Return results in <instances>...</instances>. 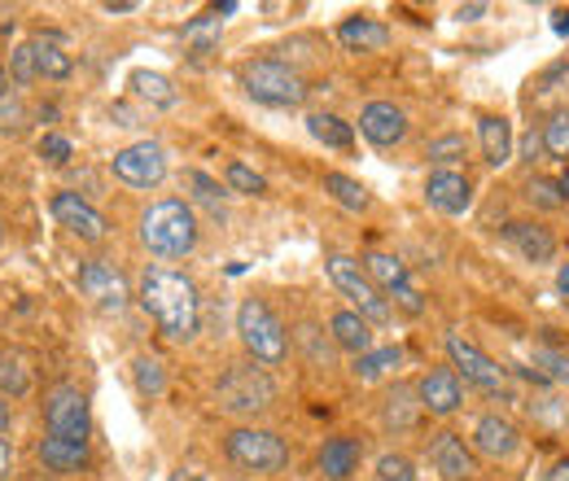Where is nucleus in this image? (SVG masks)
<instances>
[{"mask_svg": "<svg viewBox=\"0 0 569 481\" xmlns=\"http://www.w3.org/2000/svg\"><path fill=\"white\" fill-rule=\"evenodd\" d=\"M141 307L158 320L162 338H171V342H189V338H198V324H202V298H198V284H193L189 275L171 272V268H144Z\"/></svg>", "mask_w": 569, "mask_h": 481, "instance_id": "1", "label": "nucleus"}, {"mask_svg": "<svg viewBox=\"0 0 569 481\" xmlns=\"http://www.w3.org/2000/svg\"><path fill=\"white\" fill-rule=\"evenodd\" d=\"M198 214L180 198H162L141 214V245L153 259H189L198 250Z\"/></svg>", "mask_w": 569, "mask_h": 481, "instance_id": "2", "label": "nucleus"}, {"mask_svg": "<svg viewBox=\"0 0 569 481\" xmlns=\"http://www.w3.org/2000/svg\"><path fill=\"white\" fill-rule=\"evenodd\" d=\"M241 88L250 101L268 106V110H298L302 97H307V83L302 74L289 67V62H277V58H250L237 70Z\"/></svg>", "mask_w": 569, "mask_h": 481, "instance_id": "3", "label": "nucleus"}, {"mask_svg": "<svg viewBox=\"0 0 569 481\" xmlns=\"http://www.w3.org/2000/svg\"><path fill=\"white\" fill-rule=\"evenodd\" d=\"M223 451H228V460L241 473H254V478H272V473L289 469V447H284L281 433H272V429L237 424V429H228Z\"/></svg>", "mask_w": 569, "mask_h": 481, "instance_id": "4", "label": "nucleus"}, {"mask_svg": "<svg viewBox=\"0 0 569 481\" xmlns=\"http://www.w3.org/2000/svg\"><path fill=\"white\" fill-rule=\"evenodd\" d=\"M237 338L250 350L254 363L263 368H277L289 359V338H284V324L272 315V307L263 298H246L237 307Z\"/></svg>", "mask_w": 569, "mask_h": 481, "instance_id": "5", "label": "nucleus"}, {"mask_svg": "<svg viewBox=\"0 0 569 481\" xmlns=\"http://www.w3.org/2000/svg\"><path fill=\"white\" fill-rule=\"evenodd\" d=\"M214 399L228 415H259L277 403V381L268 377V368L228 363V372L214 385Z\"/></svg>", "mask_w": 569, "mask_h": 481, "instance_id": "6", "label": "nucleus"}, {"mask_svg": "<svg viewBox=\"0 0 569 481\" xmlns=\"http://www.w3.org/2000/svg\"><path fill=\"white\" fill-rule=\"evenodd\" d=\"M325 268H329L333 289L351 302V311H359L368 324H386V320H390V302L381 298V289L372 284V275L363 272L359 259H351V254H329Z\"/></svg>", "mask_w": 569, "mask_h": 481, "instance_id": "7", "label": "nucleus"}, {"mask_svg": "<svg viewBox=\"0 0 569 481\" xmlns=\"http://www.w3.org/2000/svg\"><path fill=\"white\" fill-rule=\"evenodd\" d=\"M44 429L53 438H67V442H83L88 447V433H92L88 394L79 385H53L49 399H44Z\"/></svg>", "mask_w": 569, "mask_h": 481, "instance_id": "8", "label": "nucleus"}, {"mask_svg": "<svg viewBox=\"0 0 569 481\" xmlns=\"http://www.w3.org/2000/svg\"><path fill=\"white\" fill-rule=\"evenodd\" d=\"M359 263H363V272L372 275V284L381 289V298H386V302L395 298V307H399L403 315H421V311H426V298H421V289L412 284L408 263H399L395 254H381V250L363 254Z\"/></svg>", "mask_w": 569, "mask_h": 481, "instance_id": "9", "label": "nucleus"}, {"mask_svg": "<svg viewBox=\"0 0 569 481\" xmlns=\"http://www.w3.org/2000/svg\"><path fill=\"white\" fill-rule=\"evenodd\" d=\"M110 171L128 189H158L167 180V149L158 140H137L110 158Z\"/></svg>", "mask_w": 569, "mask_h": 481, "instance_id": "10", "label": "nucleus"}, {"mask_svg": "<svg viewBox=\"0 0 569 481\" xmlns=\"http://www.w3.org/2000/svg\"><path fill=\"white\" fill-rule=\"evenodd\" d=\"M447 359H451V372H456V377H465L469 385H478V390H487V394H499V390L508 385V372L499 368L482 345L469 342L465 333H447Z\"/></svg>", "mask_w": 569, "mask_h": 481, "instance_id": "11", "label": "nucleus"}, {"mask_svg": "<svg viewBox=\"0 0 569 481\" xmlns=\"http://www.w3.org/2000/svg\"><path fill=\"white\" fill-rule=\"evenodd\" d=\"M79 293H83L97 311H106V315H123L128 302H132V289H128L123 272L110 268L106 259H88V263L79 268Z\"/></svg>", "mask_w": 569, "mask_h": 481, "instance_id": "12", "label": "nucleus"}, {"mask_svg": "<svg viewBox=\"0 0 569 481\" xmlns=\"http://www.w3.org/2000/svg\"><path fill=\"white\" fill-rule=\"evenodd\" d=\"M49 210H53V219H58V223H62L71 237L88 241V245H97V241H106V237H110V223H106V214L92 207V202H83L79 193H71V189L53 193Z\"/></svg>", "mask_w": 569, "mask_h": 481, "instance_id": "13", "label": "nucleus"}, {"mask_svg": "<svg viewBox=\"0 0 569 481\" xmlns=\"http://www.w3.org/2000/svg\"><path fill=\"white\" fill-rule=\"evenodd\" d=\"M429 464H433V473L442 481L478 478V451H473L460 433H451V429H442V433L429 438Z\"/></svg>", "mask_w": 569, "mask_h": 481, "instance_id": "14", "label": "nucleus"}, {"mask_svg": "<svg viewBox=\"0 0 569 481\" xmlns=\"http://www.w3.org/2000/svg\"><path fill=\"white\" fill-rule=\"evenodd\" d=\"M359 132H363V140H372L377 149H395L408 137V114L395 101H368L359 110Z\"/></svg>", "mask_w": 569, "mask_h": 481, "instance_id": "15", "label": "nucleus"}, {"mask_svg": "<svg viewBox=\"0 0 569 481\" xmlns=\"http://www.w3.org/2000/svg\"><path fill=\"white\" fill-rule=\"evenodd\" d=\"M478 455H487V460H512L517 455V447H521V429L508 420V415L499 412H487L478 415V424H473V442H469Z\"/></svg>", "mask_w": 569, "mask_h": 481, "instance_id": "16", "label": "nucleus"}, {"mask_svg": "<svg viewBox=\"0 0 569 481\" xmlns=\"http://www.w3.org/2000/svg\"><path fill=\"white\" fill-rule=\"evenodd\" d=\"M417 399H421L426 415H438V420L456 415L460 412V403H465L460 377H456L451 368H433V372H426V377L417 381Z\"/></svg>", "mask_w": 569, "mask_h": 481, "instance_id": "17", "label": "nucleus"}, {"mask_svg": "<svg viewBox=\"0 0 569 481\" xmlns=\"http://www.w3.org/2000/svg\"><path fill=\"white\" fill-rule=\"evenodd\" d=\"M426 202L438 214H465V210L473 207V184H469V176H460V171H429L426 180Z\"/></svg>", "mask_w": 569, "mask_h": 481, "instance_id": "18", "label": "nucleus"}, {"mask_svg": "<svg viewBox=\"0 0 569 481\" xmlns=\"http://www.w3.org/2000/svg\"><path fill=\"white\" fill-rule=\"evenodd\" d=\"M526 263H552L557 259V237L543 228V223H530V219H512V223H503V232H499Z\"/></svg>", "mask_w": 569, "mask_h": 481, "instance_id": "19", "label": "nucleus"}, {"mask_svg": "<svg viewBox=\"0 0 569 481\" xmlns=\"http://www.w3.org/2000/svg\"><path fill=\"white\" fill-rule=\"evenodd\" d=\"M359 460H363V447L347 433H338L320 447V473L329 481H351L359 473Z\"/></svg>", "mask_w": 569, "mask_h": 481, "instance_id": "20", "label": "nucleus"}, {"mask_svg": "<svg viewBox=\"0 0 569 481\" xmlns=\"http://www.w3.org/2000/svg\"><path fill=\"white\" fill-rule=\"evenodd\" d=\"M329 338L338 350H347V354H368L372 350V324L359 315V311H333V320H329Z\"/></svg>", "mask_w": 569, "mask_h": 481, "instance_id": "21", "label": "nucleus"}, {"mask_svg": "<svg viewBox=\"0 0 569 481\" xmlns=\"http://www.w3.org/2000/svg\"><path fill=\"white\" fill-rule=\"evenodd\" d=\"M421 399H417V385H395L390 394H386V408H381V424L386 429H395V433H408V429H417L421 424Z\"/></svg>", "mask_w": 569, "mask_h": 481, "instance_id": "22", "label": "nucleus"}, {"mask_svg": "<svg viewBox=\"0 0 569 481\" xmlns=\"http://www.w3.org/2000/svg\"><path fill=\"white\" fill-rule=\"evenodd\" d=\"M338 40L351 49V53H381L390 44V27L377 22V18H347L338 27Z\"/></svg>", "mask_w": 569, "mask_h": 481, "instance_id": "23", "label": "nucleus"}, {"mask_svg": "<svg viewBox=\"0 0 569 481\" xmlns=\"http://www.w3.org/2000/svg\"><path fill=\"white\" fill-rule=\"evenodd\" d=\"M40 464L49 473H83L88 469V447L49 433V438H40Z\"/></svg>", "mask_w": 569, "mask_h": 481, "instance_id": "24", "label": "nucleus"}, {"mask_svg": "<svg viewBox=\"0 0 569 481\" xmlns=\"http://www.w3.org/2000/svg\"><path fill=\"white\" fill-rule=\"evenodd\" d=\"M478 140H482V158L491 167L512 162V123L503 114H482L478 119Z\"/></svg>", "mask_w": 569, "mask_h": 481, "instance_id": "25", "label": "nucleus"}, {"mask_svg": "<svg viewBox=\"0 0 569 481\" xmlns=\"http://www.w3.org/2000/svg\"><path fill=\"white\" fill-rule=\"evenodd\" d=\"M307 132L320 140L325 149H351V144H356V128L342 123L338 114H325V110L307 114Z\"/></svg>", "mask_w": 569, "mask_h": 481, "instance_id": "26", "label": "nucleus"}, {"mask_svg": "<svg viewBox=\"0 0 569 481\" xmlns=\"http://www.w3.org/2000/svg\"><path fill=\"white\" fill-rule=\"evenodd\" d=\"M36 67H40V79H71V53L58 44V36H36Z\"/></svg>", "mask_w": 569, "mask_h": 481, "instance_id": "27", "label": "nucleus"}, {"mask_svg": "<svg viewBox=\"0 0 569 481\" xmlns=\"http://www.w3.org/2000/svg\"><path fill=\"white\" fill-rule=\"evenodd\" d=\"M132 92L141 101H149V106H158V110H171L180 101V92L171 88V79L158 74V70H132Z\"/></svg>", "mask_w": 569, "mask_h": 481, "instance_id": "28", "label": "nucleus"}, {"mask_svg": "<svg viewBox=\"0 0 569 481\" xmlns=\"http://www.w3.org/2000/svg\"><path fill=\"white\" fill-rule=\"evenodd\" d=\"M219 31H223V18H219V13L193 18V22L184 27V44H189V53H193V58L214 53V49H219Z\"/></svg>", "mask_w": 569, "mask_h": 481, "instance_id": "29", "label": "nucleus"}, {"mask_svg": "<svg viewBox=\"0 0 569 481\" xmlns=\"http://www.w3.org/2000/svg\"><path fill=\"white\" fill-rule=\"evenodd\" d=\"M27 390H31V372H27L22 354L0 345V394H4V399H22Z\"/></svg>", "mask_w": 569, "mask_h": 481, "instance_id": "30", "label": "nucleus"}, {"mask_svg": "<svg viewBox=\"0 0 569 481\" xmlns=\"http://www.w3.org/2000/svg\"><path fill=\"white\" fill-rule=\"evenodd\" d=\"M325 193H329L338 207H347V210H368V207H372L368 189H363L359 180H351V176H342V171H329V176H325Z\"/></svg>", "mask_w": 569, "mask_h": 481, "instance_id": "31", "label": "nucleus"}, {"mask_svg": "<svg viewBox=\"0 0 569 481\" xmlns=\"http://www.w3.org/2000/svg\"><path fill=\"white\" fill-rule=\"evenodd\" d=\"M132 381H137V390H141L144 399H162L167 394V368H162V359L137 354L132 359Z\"/></svg>", "mask_w": 569, "mask_h": 481, "instance_id": "32", "label": "nucleus"}, {"mask_svg": "<svg viewBox=\"0 0 569 481\" xmlns=\"http://www.w3.org/2000/svg\"><path fill=\"white\" fill-rule=\"evenodd\" d=\"M539 140H543V153H548V158H557V162L569 167V110H552L548 123H543V132H539Z\"/></svg>", "mask_w": 569, "mask_h": 481, "instance_id": "33", "label": "nucleus"}, {"mask_svg": "<svg viewBox=\"0 0 569 481\" xmlns=\"http://www.w3.org/2000/svg\"><path fill=\"white\" fill-rule=\"evenodd\" d=\"M403 363V350L399 345H381V350H368V354H359L356 359V377H363V381H372V377H381L386 368H399Z\"/></svg>", "mask_w": 569, "mask_h": 481, "instance_id": "34", "label": "nucleus"}, {"mask_svg": "<svg viewBox=\"0 0 569 481\" xmlns=\"http://www.w3.org/2000/svg\"><path fill=\"white\" fill-rule=\"evenodd\" d=\"M223 184H228L232 193H241V198H259V193H268V180H263L259 171H250L246 162H228Z\"/></svg>", "mask_w": 569, "mask_h": 481, "instance_id": "35", "label": "nucleus"}, {"mask_svg": "<svg viewBox=\"0 0 569 481\" xmlns=\"http://www.w3.org/2000/svg\"><path fill=\"white\" fill-rule=\"evenodd\" d=\"M298 345L307 350V363H311V368H329V363H333V338H320L316 324H302V329H298Z\"/></svg>", "mask_w": 569, "mask_h": 481, "instance_id": "36", "label": "nucleus"}, {"mask_svg": "<svg viewBox=\"0 0 569 481\" xmlns=\"http://www.w3.org/2000/svg\"><path fill=\"white\" fill-rule=\"evenodd\" d=\"M526 198L535 202L539 210H566V193H561V180H548V176H535L530 184H526Z\"/></svg>", "mask_w": 569, "mask_h": 481, "instance_id": "37", "label": "nucleus"}, {"mask_svg": "<svg viewBox=\"0 0 569 481\" xmlns=\"http://www.w3.org/2000/svg\"><path fill=\"white\" fill-rule=\"evenodd\" d=\"M469 153V140L460 137V132H447V137H433L426 144V158L429 162H460Z\"/></svg>", "mask_w": 569, "mask_h": 481, "instance_id": "38", "label": "nucleus"}, {"mask_svg": "<svg viewBox=\"0 0 569 481\" xmlns=\"http://www.w3.org/2000/svg\"><path fill=\"white\" fill-rule=\"evenodd\" d=\"M27 128V106H22V97H0V137H18Z\"/></svg>", "mask_w": 569, "mask_h": 481, "instance_id": "39", "label": "nucleus"}, {"mask_svg": "<svg viewBox=\"0 0 569 481\" xmlns=\"http://www.w3.org/2000/svg\"><path fill=\"white\" fill-rule=\"evenodd\" d=\"M189 184H193V193H198V202L211 210V214H223V189L214 184L207 171H189Z\"/></svg>", "mask_w": 569, "mask_h": 481, "instance_id": "40", "label": "nucleus"}, {"mask_svg": "<svg viewBox=\"0 0 569 481\" xmlns=\"http://www.w3.org/2000/svg\"><path fill=\"white\" fill-rule=\"evenodd\" d=\"M9 74H13L18 83H31V79H40V67H36V44H31V40L13 49V58H9Z\"/></svg>", "mask_w": 569, "mask_h": 481, "instance_id": "41", "label": "nucleus"}, {"mask_svg": "<svg viewBox=\"0 0 569 481\" xmlns=\"http://www.w3.org/2000/svg\"><path fill=\"white\" fill-rule=\"evenodd\" d=\"M377 481H417V469L408 455H381L377 460Z\"/></svg>", "mask_w": 569, "mask_h": 481, "instance_id": "42", "label": "nucleus"}, {"mask_svg": "<svg viewBox=\"0 0 569 481\" xmlns=\"http://www.w3.org/2000/svg\"><path fill=\"white\" fill-rule=\"evenodd\" d=\"M535 363L543 368V377H548V381L569 385V354H561V350H535Z\"/></svg>", "mask_w": 569, "mask_h": 481, "instance_id": "43", "label": "nucleus"}, {"mask_svg": "<svg viewBox=\"0 0 569 481\" xmlns=\"http://www.w3.org/2000/svg\"><path fill=\"white\" fill-rule=\"evenodd\" d=\"M71 140L67 137H58V132H49V137L40 140V158H49V162H53V167H67V162H71Z\"/></svg>", "mask_w": 569, "mask_h": 481, "instance_id": "44", "label": "nucleus"}, {"mask_svg": "<svg viewBox=\"0 0 569 481\" xmlns=\"http://www.w3.org/2000/svg\"><path fill=\"white\" fill-rule=\"evenodd\" d=\"M13 473V442L9 438H0V481Z\"/></svg>", "mask_w": 569, "mask_h": 481, "instance_id": "45", "label": "nucleus"}, {"mask_svg": "<svg viewBox=\"0 0 569 481\" xmlns=\"http://www.w3.org/2000/svg\"><path fill=\"white\" fill-rule=\"evenodd\" d=\"M548 481H569V455H561V460L548 469Z\"/></svg>", "mask_w": 569, "mask_h": 481, "instance_id": "46", "label": "nucleus"}, {"mask_svg": "<svg viewBox=\"0 0 569 481\" xmlns=\"http://www.w3.org/2000/svg\"><path fill=\"white\" fill-rule=\"evenodd\" d=\"M9 424H13V408H9V399L0 394V438L9 433Z\"/></svg>", "mask_w": 569, "mask_h": 481, "instance_id": "47", "label": "nucleus"}, {"mask_svg": "<svg viewBox=\"0 0 569 481\" xmlns=\"http://www.w3.org/2000/svg\"><path fill=\"white\" fill-rule=\"evenodd\" d=\"M456 13H460V18H465V22H478V18H482V13H487V4H460V9H456Z\"/></svg>", "mask_w": 569, "mask_h": 481, "instance_id": "48", "label": "nucleus"}, {"mask_svg": "<svg viewBox=\"0 0 569 481\" xmlns=\"http://www.w3.org/2000/svg\"><path fill=\"white\" fill-rule=\"evenodd\" d=\"M552 31H557V36H569V9H557V13H552Z\"/></svg>", "mask_w": 569, "mask_h": 481, "instance_id": "49", "label": "nucleus"}, {"mask_svg": "<svg viewBox=\"0 0 569 481\" xmlns=\"http://www.w3.org/2000/svg\"><path fill=\"white\" fill-rule=\"evenodd\" d=\"M557 293H561V302L569 307V263L561 268V272H557Z\"/></svg>", "mask_w": 569, "mask_h": 481, "instance_id": "50", "label": "nucleus"}, {"mask_svg": "<svg viewBox=\"0 0 569 481\" xmlns=\"http://www.w3.org/2000/svg\"><path fill=\"white\" fill-rule=\"evenodd\" d=\"M539 149H543V140L535 137V132H530V137H526V153H530V158H535V153H539Z\"/></svg>", "mask_w": 569, "mask_h": 481, "instance_id": "51", "label": "nucleus"}, {"mask_svg": "<svg viewBox=\"0 0 569 481\" xmlns=\"http://www.w3.org/2000/svg\"><path fill=\"white\" fill-rule=\"evenodd\" d=\"M171 481H202V473H184V469H180V473H176Z\"/></svg>", "mask_w": 569, "mask_h": 481, "instance_id": "52", "label": "nucleus"}, {"mask_svg": "<svg viewBox=\"0 0 569 481\" xmlns=\"http://www.w3.org/2000/svg\"><path fill=\"white\" fill-rule=\"evenodd\" d=\"M561 193H566V202H569V167H566V176H561Z\"/></svg>", "mask_w": 569, "mask_h": 481, "instance_id": "53", "label": "nucleus"}, {"mask_svg": "<svg viewBox=\"0 0 569 481\" xmlns=\"http://www.w3.org/2000/svg\"><path fill=\"white\" fill-rule=\"evenodd\" d=\"M0 97H4V67H0Z\"/></svg>", "mask_w": 569, "mask_h": 481, "instance_id": "54", "label": "nucleus"}]
</instances>
